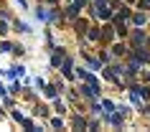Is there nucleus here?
<instances>
[{"instance_id": "1", "label": "nucleus", "mask_w": 150, "mask_h": 132, "mask_svg": "<svg viewBox=\"0 0 150 132\" xmlns=\"http://www.w3.org/2000/svg\"><path fill=\"white\" fill-rule=\"evenodd\" d=\"M99 8H104V3H99ZM99 16H102V18H110V10H99Z\"/></svg>"}]
</instances>
